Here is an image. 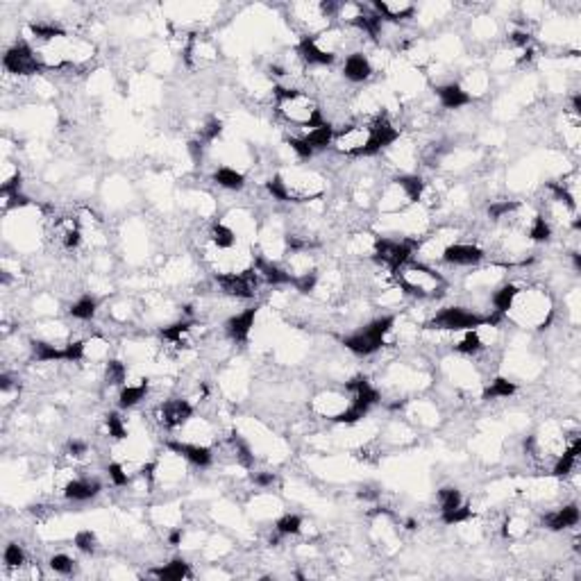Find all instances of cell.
<instances>
[{
	"instance_id": "cell-40",
	"label": "cell",
	"mask_w": 581,
	"mask_h": 581,
	"mask_svg": "<svg viewBox=\"0 0 581 581\" xmlns=\"http://www.w3.org/2000/svg\"><path fill=\"white\" fill-rule=\"evenodd\" d=\"M522 203L520 200H500V203H493L489 207V216L493 220H502V218H509L511 214H515L517 207H520Z\"/></svg>"
},
{
	"instance_id": "cell-39",
	"label": "cell",
	"mask_w": 581,
	"mask_h": 581,
	"mask_svg": "<svg viewBox=\"0 0 581 581\" xmlns=\"http://www.w3.org/2000/svg\"><path fill=\"white\" fill-rule=\"evenodd\" d=\"M438 504H441V513H448V511H454L457 506L463 504V498L459 489H454V486H445V489L438 491Z\"/></svg>"
},
{
	"instance_id": "cell-37",
	"label": "cell",
	"mask_w": 581,
	"mask_h": 581,
	"mask_svg": "<svg viewBox=\"0 0 581 581\" xmlns=\"http://www.w3.org/2000/svg\"><path fill=\"white\" fill-rule=\"evenodd\" d=\"M30 30H32V35L39 41H44V44H52V41L66 37L64 30H61L59 25H55V23H32L30 25Z\"/></svg>"
},
{
	"instance_id": "cell-32",
	"label": "cell",
	"mask_w": 581,
	"mask_h": 581,
	"mask_svg": "<svg viewBox=\"0 0 581 581\" xmlns=\"http://www.w3.org/2000/svg\"><path fill=\"white\" fill-rule=\"evenodd\" d=\"M486 347V341L481 339V327L479 330H468V332H463L461 336V341L454 345V350H457L459 354H479L481 350Z\"/></svg>"
},
{
	"instance_id": "cell-29",
	"label": "cell",
	"mask_w": 581,
	"mask_h": 581,
	"mask_svg": "<svg viewBox=\"0 0 581 581\" xmlns=\"http://www.w3.org/2000/svg\"><path fill=\"white\" fill-rule=\"evenodd\" d=\"M334 125L332 123H325L321 125V128H316V130H309L307 134L302 136L304 141H307V145L311 148V150H325V148H330L334 143Z\"/></svg>"
},
{
	"instance_id": "cell-43",
	"label": "cell",
	"mask_w": 581,
	"mask_h": 581,
	"mask_svg": "<svg viewBox=\"0 0 581 581\" xmlns=\"http://www.w3.org/2000/svg\"><path fill=\"white\" fill-rule=\"evenodd\" d=\"M73 543H76V547L80 549V552L84 554H93L98 549V536L93 534L91 529H82L76 534V538H73Z\"/></svg>"
},
{
	"instance_id": "cell-51",
	"label": "cell",
	"mask_w": 581,
	"mask_h": 581,
	"mask_svg": "<svg viewBox=\"0 0 581 581\" xmlns=\"http://www.w3.org/2000/svg\"><path fill=\"white\" fill-rule=\"evenodd\" d=\"M275 472H257L255 477H252V481H255L259 489H270V486L275 484Z\"/></svg>"
},
{
	"instance_id": "cell-30",
	"label": "cell",
	"mask_w": 581,
	"mask_h": 581,
	"mask_svg": "<svg viewBox=\"0 0 581 581\" xmlns=\"http://www.w3.org/2000/svg\"><path fill=\"white\" fill-rule=\"evenodd\" d=\"M148 395V382L145 379H141L139 384H125L121 386V393H119V405L121 409H132L141 402V400H145Z\"/></svg>"
},
{
	"instance_id": "cell-48",
	"label": "cell",
	"mask_w": 581,
	"mask_h": 581,
	"mask_svg": "<svg viewBox=\"0 0 581 581\" xmlns=\"http://www.w3.org/2000/svg\"><path fill=\"white\" fill-rule=\"evenodd\" d=\"M287 145L291 148V150L295 152V157L302 162H307L313 157V150L307 145V141L302 139V136H287Z\"/></svg>"
},
{
	"instance_id": "cell-13",
	"label": "cell",
	"mask_w": 581,
	"mask_h": 581,
	"mask_svg": "<svg viewBox=\"0 0 581 581\" xmlns=\"http://www.w3.org/2000/svg\"><path fill=\"white\" fill-rule=\"evenodd\" d=\"M166 448L171 450L177 457L186 459L188 463H193L198 468H209L211 461H214V452L207 445H200V443H186V441H168Z\"/></svg>"
},
{
	"instance_id": "cell-42",
	"label": "cell",
	"mask_w": 581,
	"mask_h": 581,
	"mask_svg": "<svg viewBox=\"0 0 581 581\" xmlns=\"http://www.w3.org/2000/svg\"><path fill=\"white\" fill-rule=\"evenodd\" d=\"M104 425H107V434L114 441H125V438H128V427H125V420L119 414H107V416H104Z\"/></svg>"
},
{
	"instance_id": "cell-10",
	"label": "cell",
	"mask_w": 581,
	"mask_h": 581,
	"mask_svg": "<svg viewBox=\"0 0 581 581\" xmlns=\"http://www.w3.org/2000/svg\"><path fill=\"white\" fill-rule=\"evenodd\" d=\"M397 139H400V130L390 123L388 116L379 114L371 123V136H368V148L364 157H373L377 152L386 150V148H390Z\"/></svg>"
},
{
	"instance_id": "cell-6",
	"label": "cell",
	"mask_w": 581,
	"mask_h": 581,
	"mask_svg": "<svg viewBox=\"0 0 581 581\" xmlns=\"http://www.w3.org/2000/svg\"><path fill=\"white\" fill-rule=\"evenodd\" d=\"M418 241L416 239H402V241H395V239H377L375 241V248H373V261L379 263V266L388 268L390 272H397L400 268L405 266V263L411 261L414 257V252L418 250Z\"/></svg>"
},
{
	"instance_id": "cell-36",
	"label": "cell",
	"mask_w": 581,
	"mask_h": 581,
	"mask_svg": "<svg viewBox=\"0 0 581 581\" xmlns=\"http://www.w3.org/2000/svg\"><path fill=\"white\" fill-rule=\"evenodd\" d=\"M125 379H128V368L119 359H109L104 361V382L109 386H125Z\"/></svg>"
},
{
	"instance_id": "cell-4",
	"label": "cell",
	"mask_w": 581,
	"mask_h": 581,
	"mask_svg": "<svg viewBox=\"0 0 581 581\" xmlns=\"http://www.w3.org/2000/svg\"><path fill=\"white\" fill-rule=\"evenodd\" d=\"M498 321H500L498 313L481 316L477 311H468L463 307H445L431 316L427 327L429 330H441V332H468V330H479V327H495Z\"/></svg>"
},
{
	"instance_id": "cell-14",
	"label": "cell",
	"mask_w": 581,
	"mask_h": 581,
	"mask_svg": "<svg viewBox=\"0 0 581 581\" xmlns=\"http://www.w3.org/2000/svg\"><path fill=\"white\" fill-rule=\"evenodd\" d=\"M255 321H257V307H250L241 313L229 316L225 321V334L234 343H246L250 339L252 327H255Z\"/></svg>"
},
{
	"instance_id": "cell-7",
	"label": "cell",
	"mask_w": 581,
	"mask_h": 581,
	"mask_svg": "<svg viewBox=\"0 0 581 581\" xmlns=\"http://www.w3.org/2000/svg\"><path fill=\"white\" fill-rule=\"evenodd\" d=\"M214 280L225 295H229V298H239V300L255 298L259 282H261L255 266L241 268V270H220V272H216Z\"/></svg>"
},
{
	"instance_id": "cell-26",
	"label": "cell",
	"mask_w": 581,
	"mask_h": 581,
	"mask_svg": "<svg viewBox=\"0 0 581 581\" xmlns=\"http://www.w3.org/2000/svg\"><path fill=\"white\" fill-rule=\"evenodd\" d=\"M32 357L39 364H52V361H64V345H57L52 341H32Z\"/></svg>"
},
{
	"instance_id": "cell-17",
	"label": "cell",
	"mask_w": 581,
	"mask_h": 581,
	"mask_svg": "<svg viewBox=\"0 0 581 581\" xmlns=\"http://www.w3.org/2000/svg\"><path fill=\"white\" fill-rule=\"evenodd\" d=\"M347 405H350V400H347L343 393H334V390H327V393H323V395H318V397L313 400L311 409L318 416L334 420L339 414H343V411L347 409Z\"/></svg>"
},
{
	"instance_id": "cell-46",
	"label": "cell",
	"mask_w": 581,
	"mask_h": 581,
	"mask_svg": "<svg viewBox=\"0 0 581 581\" xmlns=\"http://www.w3.org/2000/svg\"><path fill=\"white\" fill-rule=\"evenodd\" d=\"M470 517H472V509H470L468 504H461L454 511L441 513V520L445 522V525H461V522H468Z\"/></svg>"
},
{
	"instance_id": "cell-1",
	"label": "cell",
	"mask_w": 581,
	"mask_h": 581,
	"mask_svg": "<svg viewBox=\"0 0 581 581\" xmlns=\"http://www.w3.org/2000/svg\"><path fill=\"white\" fill-rule=\"evenodd\" d=\"M272 96H275V107H277V114L282 116L284 121H289L293 125H300V128H307V130H316L325 125V116H323V109L316 104L313 98H309L307 93L295 89V87H277L272 89Z\"/></svg>"
},
{
	"instance_id": "cell-20",
	"label": "cell",
	"mask_w": 581,
	"mask_h": 581,
	"mask_svg": "<svg viewBox=\"0 0 581 581\" xmlns=\"http://www.w3.org/2000/svg\"><path fill=\"white\" fill-rule=\"evenodd\" d=\"M436 96H438L441 107H445V109H461V107H466V104L472 102L470 93L457 82H448V84H441V87H436Z\"/></svg>"
},
{
	"instance_id": "cell-50",
	"label": "cell",
	"mask_w": 581,
	"mask_h": 581,
	"mask_svg": "<svg viewBox=\"0 0 581 581\" xmlns=\"http://www.w3.org/2000/svg\"><path fill=\"white\" fill-rule=\"evenodd\" d=\"M525 532H527V522H525V520H517V517H509V520L504 522L502 536H504V538H520Z\"/></svg>"
},
{
	"instance_id": "cell-23",
	"label": "cell",
	"mask_w": 581,
	"mask_h": 581,
	"mask_svg": "<svg viewBox=\"0 0 581 581\" xmlns=\"http://www.w3.org/2000/svg\"><path fill=\"white\" fill-rule=\"evenodd\" d=\"M579 450H581V441H579V436H575L573 443H570V445H565L561 450V454L556 457V461H554L552 472L556 474V477H568V474L575 470L577 459H579Z\"/></svg>"
},
{
	"instance_id": "cell-53",
	"label": "cell",
	"mask_w": 581,
	"mask_h": 581,
	"mask_svg": "<svg viewBox=\"0 0 581 581\" xmlns=\"http://www.w3.org/2000/svg\"><path fill=\"white\" fill-rule=\"evenodd\" d=\"M182 536H184L182 527H173L171 534H168V545H171V547H177L179 543H182Z\"/></svg>"
},
{
	"instance_id": "cell-27",
	"label": "cell",
	"mask_w": 581,
	"mask_h": 581,
	"mask_svg": "<svg viewBox=\"0 0 581 581\" xmlns=\"http://www.w3.org/2000/svg\"><path fill=\"white\" fill-rule=\"evenodd\" d=\"M214 182L220 188H227V191H241L246 186V175L239 173L236 168L232 166H220L214 171Z\"/></svg>"
},
{
	"instance_id": "cell-21",
	"label": "cell",
	"mask_w": 581,
	"mask_h": 581,
	"mask_svg": "<svg viewBox=\"0 0 581 581\" xmlns=\"http://www.w3.org/2000/svg\"><path fill=\"white\" fill-rule=\"evenodd\" d=\"M371 76H373V64L364 52H352V55H347L345 64H343L345 80L359 84V82H366Z\"/></svg>"
},
{
	"instance_id": "cell-11",
	"label": "cell",
	"mask_w": 581,
	"mask_h": 581,
	"mask_svg": "<svg viewBox=\"0 0 581 581\" xmlns=\"http://www.w3.org/2000/svg\"><path fill=\"white\" fill-rule=\"evenodd\" d=\"M193 414H196L193 405L188 402V400H182V397L166 400V402H162L160 411H157L160 422L166 429H179V427L188 425V422L193 420Z\"/></svg>"
},
{
	"instance_id": "cell-54",
	"label": "cell",
	"mask_w": 581,
	"mask_h": 581,
	"mask_svg": "<svg viewBox=\"0 0 581 581\" xmlns=\"http://www.w3.org/2000/svg\"><path fill=\"white\" fill-rule=\"evenodd\" d=\"M573 112L575 114L581 112V96H579V93H575V96H573Z\"/></svg>"
},
{
	"instance_id": "cell-45",
	"label": "cell",
	"mask_w": 581,
	"mask_h": 581,
	"mask_svg": "<svg viewBox=\"0 0 581 581\" xmlns=\"http://www.w3.org/2000/svg\"><path fill=\"white\" fill-rule=\"evenodd\" d=\"M48 565L52 573L57 575H73V570H76V561H73L68 554H52Z\"/></svg>"
},
{
	"instance_id": "cell-47",
	"label": "cell",
	"mask_w": 581,
	"mask_h": 581,
	"mask_svg": "<svg viewBox=\"0 0 581 581\" xmlns=\"http://www.w3.org/2000/svg\"><path fill=\"white\" fill-rule=\"evenodd\" d=\"M220 132H223V123H220L218 119H209L203 128H200V136L198 139L203 141V143H211V141H216Z\"/></svg>"
},
{
	"instance_id": "cell-41",
	"label": "cell",
	"mask_w": 581,
	"mask_h": 581,
	"mask_svg": "<svg viewBox=\"0 0 581 581\" xmlns=\"http://www.w3.org/2000/svg\"><path fill=\"white\" fill-rule=\"evenodd\" d=\"M3 561H5V568H23L25 565V552H23V547H20L18 543H9L5 547V552H3Z\"/></svg>"
},
{
	"instance_id": "cell-31",
	"label": "cell",
	"mask_w": 581,
	"mask_h": 581,
	"mask_svg": "<svg viewBox=\"0 0 581 581\" xmlns=\"http://www.w3.org/2000/svg\"><path fill=\"white\" fill-rule=\"evenodd\" d=\"M517 289L515 284H504V287H500L498 291L493 293V298H491V302H493V307H495V313L498 316H506L511 311V307H513V300H515V295H517Z\"/></svg>"
},
{
	"instance_id": "cell-18",
	"label": "cell",
	"mask_w": 581,
	"mask_h": 581,
	"mask_svg": "<svg viewBox=\"0 0 581 581\" xmlns=\"http://www.w3.org/2000/svg\"><path fill=\"white\" fill-rule=\"evenodd\" d=\"M577 525H579V506L577 504H565L561 509L543 515V527H547L549 532H563V529H570V527H577Z\"/></svg>"
},
{
	"instance_id": "cell-24",
	"label": "cell",
	"mask_w": 581,
	"mask_h": 581,
	"mask_svg": "<svg viewBox=\"0 0 581 581\" xmlns=\"http://www.w3.org/2000/svg\"><path fill=\"white\" fill-rule=\"evenodd\" d=\"M209 239H211V243H214L216 250H234L239 234H236L234 227H229L227 223H223V220H218V223L211 225Z\"/></svg>"
},
{
	"instance_id": "cell-34",
	"label": "cell",
	"mask_w": 581,
	"mask_h": 581,
	"mask_svg": "<svg viewBox=\"0 0 581 581\" xmlns=\"http://www.w3.org/2000/svg\"><path fill=\"white\" fill-rule=\"evenodd\" d=\"M515 393V384L509 382V379L504 377H495L493 382L484 388V400L489 402V400H500V397H511Z\"/></svg>"
},
{
	"instance_id": "cell-22",
	"label": "cell",
	"mask_w": 581,
	"mask_h": 581,
	"mask_svg": "<svg viewBox=\"0 0 581 581\" xmlns=\"http://www.w3.org/2000/svg\"><path fill=\"white\" fill-rule=\"evenodd\" d=\"M373 9L382 16V20H393V23H400V20L411 18L416 14V7L411 3H386V0H375Z\"/></svg>"
},
{
	"instance_id": "cell-8",
	"label": "cell",
	"mask_w": 581,
	"mask_h": 581,
	"mask_svg": "<svg viewBox=\"0 0 581 581\" xmlns=\"http://www.w3.org/2000/svg\"><path fill=\"white\" fill-rule=\"evenodd\" d=\"M3 66L7 73H12V76H35V73L44 68V64H41L39 59V52H35L25 41H18V44H14L5 52Z\"/></svg>"
},
{
	"instance_id": "cell-19",
	"label": "cell",
	"mask_w": 581,
	"mask_h": 581,
	"mask_svg": "<svg viewBox=\"0 0 581 581\" xmlns=\"http://www.w3.org/2000/svg\"><path fill=\"white\" fill-rule=\"evenodd\" d=\"M100 489H102L100 481L93 477H73L64 486V498L73 502H87L91 498H96Z\"/></svg>"
},
{
	"instance_id": "cell-16",
	"label": "cell",
	"mask_w": 581,
	"mask_h": 581,
	"mask_svg": "<svg viewBox=\"0 0 581 581\" xmlns=\"http://www.w3.org/2000/svg\"><path fill=\"white\" fill-rule=\"evenodd\" d=\"M411 205L414 203H411V198L407 196L402 184L397 182V177L384 188L382 196H379V209H382L384 214H400V211H405Z\"/></svg>"
},
{
	"instance_id": "cell-52",
	"label": "cell",
	"mask_w": 581,
	"mask_h": 581,
	"mask_svg": "<svg viewBox=\"0 0 581 581\" xmlns=\"http://www.w3.org/2000/svg\"><path fill=\"white\" fill-rule=\"evenodd\" d=\"M68 452L73 454V457H82V454L89 452V445H87V443H82V441H71L68 443Z\"/></svg>"
},
{
	"instance_id": "cell-38",
	"label": "cell",
	"mask_w": 581,
	"mask_h": 581,
	"mask_svg": "<svg viewBox=\"0 0 581 581\" xmlns=\"http://www.w3.org/2000/svg\"><path fill=\"white\" fill-rule=\"evenodd\" d=\"M275 532L280 536H298L302 532V517L295 513L282 515L277 522H275Z\"/></svg>"
},
{
	"instance_id": "cell-49",
	"label": "cell",
	"mask_w": 581,
	"mask_h": 581,
	"mask_svg": "<svg viewBox=\"0 0 581 581\" xmlns=\"http://www.w3.org/2000/svg\"><path fill=\"white\" fill-rule=\"evenodd\" d=\"M107 474H109V481L114 486H128L130 484V474H128V468L123 466V463L114 461L107 466Z\"/></svg>"
},
{
	"instance_id": "cell-28",
	"label": "cell",
	"mask_w": 581,
	"mask_h": 581,
	"mask_svg": "<svg viewBox=\"0 0 581 581\" xmlns=\"http://www.w3.org/2000/svg\"><path fill=\"white\" fill-rule=\"evenodd\" d=\"M152 575L162 581H182L186 577H191V568L184 561V558H173L171 563H166L162 568H155Z\"/></svg>"
},
{
	"instance_id": "cell-5",
	"label": "cell",
	"mask_w": 581,
	"mask_h": 581,
	"mask_svg": "<svg viewBox=\"0 0 581 581\" xmlns=\"http://www.w3.org/2000/svg\"><path fill=\"white\" fill-rule=\"evenodd\" d=\"M509 313H513V318L520 325L545 327L552 318V302L543 291H517Z\"/></svg>"
},
{
	"instance_id": "cell-25",
	"label": "cell",
	"mask_w": 581,
	"mask_h": 581,
	"mask_svg": "<svg viewBox=\"0 0 581 581\" xmlns=\"http://www.w3.org/2000/svg\"><path fill=\"white\" fill-rule=\"evenodd\" d=\"M55 234L61 241V246L66 250H76L82 243V229L73 218H64L55 223Z\"/></svg>"
},
{
	"instance_id": "cell-12",
	"label": "cell",
	"mask_w": 581,
	"mask_h": 581,
	"mask_svg": "<svg viewBox=\"0 0 581 581\" xmlns=\"http://www.w3.org/2000/svg\"><path fill=\"white\" fill-rule=\"evenodd\" d=\"M441 257L450 266H477L484 259V250L479 246H472V243H448Z\"/></svg>"
},
{
	"instance_id": "cell-3",
	"label": "cell",
	"mask_w": 581,
	"mask_h": 581,
	"mask_svg": "<svg viewBox=\"0 0 581 581\" xmlns=\"http://www.w3.org/2000/svg\"><path fill=\"white\" fill-rule=\"evenodd\" d=\"M393 325H395V316H379V318L368 323L364 330H357L354 334L345 336L343 345L359 357H371L384 347L386 336L393 332Z\"/></svg>"
},
{
	"instance_id": "cell-15",
	"label": "cell",
	"mask_w": 581,
	"mask_h": 581,
	"mask_svg": "<svg viewBox=\"0 0 581 581\" xmlns=\"http://www.w3.org/2000/svg\"><path fill=\"white\" fill-rule=\"evenodd\" d=\"M298 57L309 66H332L336 61V55L327 52L318 46L316 37H302L298 44Z\"/></svg>"
},
{
	"instance_id": "cell-9",
	"label": "cell",
	"mask_w": 581,
	"mask_h": 581,
	"mask_svg": "<svg viewBox=\"0 0 581 581\" xmlns=\"http://www.w3.org/2000/svg\"><path fill=\"white\" fill-rule=\"evenodd\" d=\"M368 136H371V125L347 123L334 132V148L336 152L347 157H364L368 148Z\"/></svg>"
},
{
	"instance_id": "cell-44",
	"label": "cell",
	"mask_w": 581,
	"mask_h": 581,
	"mask_svg": "<svg viewBox=\"0 0 581 581\" xmlns=\"http://www.w3.org/2000/svg\"><path fill=\"white\" fill-rule=\"evenodd\" d=\"M266 191L272 196V200H277V203H291L289 198V191H287V184H284L282 175H275L266 182Z\"/></svg>"
},
{
	"instance_id": "cell-35",
	"label": "cell",
	"mask_w": 581,
	"mask_h": 581,
	"mask_svg": "<svg viewBox=\"0 0 581 581\" xmlns=\"http://www.w3.org/2000/svg\"><path fill=\"white\" fill-rule=\"evenodd\" d=\"M98 311V300L93 295H82L80 300L71 304V316L78 321H91Z\"/></svg>"
},
{
	"instance_id": "cell-2",
	"label": "cell",
	"mask_w": 581,
	"mask_h": 581,
	"mask_svg": "<svg viewBox=\"0 0 581 581\" xmlns=\"http://www.w3.org/2000/svg\"><path fill=\"white\" fill-rule=\"evenodd\" d=\"M400 289L416 298H436L445 289V280L434 268H427L425 263H405L397 272Z\"/></svg>"
},
{
	"instance_id": "cell-33",
	"label": "cell",
	"mask_w": 581,
	"mask_h": 581,
	"mask_svg": "<svg viewBox=\"0 0 581 581\" xmlns=\"http://www.w3.org/2000/svg\"><path fill=\"white\" fill-rule=\"evenodd\" d=\"M527 234L534 243H545L552 239V223L543 216V214H536L532 218V223L527 225Z\"/></svg>"
}]
</instances>
